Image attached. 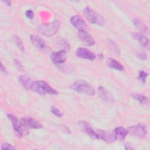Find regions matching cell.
Masks as SVG:
<instances>
[{
  "label": "cell",
  "instance_id": "cell-8",
  "mask_svg": "<svg viewBox=\"0 0 150 150\" xmlns=\"http://www.w3.org/2000/svg\"><path fill=\"white\" fill-rule=\"evenodd\" d=\"M66 52L64 50L53 52L50 55V59L55 64H60L64 63L66 61Z\"/></svg>",
  "mask_w": 150,
  "mask_h": 150
},
{
  "label": "cell",
  "instance_id": "cell-29",
  "mask_svg": "<svg viewBox=\"0 0 150 150\" xmlns=\"http://www.w3.org/2000/svg\"><path fill=\"white\" fill-rule=\"evenodd\" d=\"M13 62H14L15 65H16V66H18L19 68L22 67V64H21V63H20V62H19V60H16V59H14V60H13Z\"/></svg>",
  "mask_w": 150,
  "mask_h": 150
},
{
  "label": "cell",
  "instance_id": "cell-25",
  "mask_svg": "<svg viewBox=\"0 0 150 150\" xmlns=\"http://www.w3.org/2000/svg\"><path fill=\"white\" fill-rule=\"evenodd\" d=\"M147 76H148V73H146L145 71H140L139 72L138 79L142 82L144 83L145 81V80H146Z\"/></svg>",
  "mask_w": 150,
  "mask_h": 150
},
{
  "label": "cell",
  "instance_id": "cell-16",
  "mask_svg": "<svg viewBox=\"0 0 150 150\" xmlns=\"http://www.w3.org/2000/svg\"><path fill=\"white\" fill-rule=\"evenodd\" d=\"M80 125L91 138L93 139H98L96 131L93 130L91 126L86 121H80Z\"/></svg>",
  "mask_w": 150,
  "mask_h": 150
},
{
  "label": "cell",
  "instance_id": "cell-3",
  "mask_svg": "<svg viewBox=\"0 0 150 150\" xmlns=\"http://www.w3.org/2000/svg\"><path fill=\"white\" fill-rule=\"evenodd\" d=\"M60 22L54 20L47 24H42L38 27V30L41 33L47 36L54 35L59 30Z\"/></svg>",
  "mask_w": 150,
  "mask_h": 150
},
{
  "label": "cell",
  "instance_id": "cell-13",
  "mask_svg": "<svg viewBox=\"0 0 150 150\" xmlns=\"http://www.w3.org/2000/svg\"><path fill=\"white\" fill-rule=\"evenodd\" d=\"M96 131L97 134L98 139H101L103 141L107 142H112L115 141L113 135V132L111 133L106 131H101V130H97Z\"/></svg>",
  "mask_w": 150,
  "mask_h": 150
},
{
  "label": "cell",
  "instance_id": "cell-11",
  "mask_svg": "<svg viewBox=\"0 0 150 150\" xmlns=\"http://www.w3.org/2000/svg\"><path fill=\"white\" fill-rule=\"evenodd\" d=\"M76 54L77 57L82 59H86L90 60H94L96 59V54L93 52L83 47L79 48L76 50Z\"/></svg>",
  "mask_w": 150,
  "mask_h": 150
},
{
  "label": "cell",
  "instance_id": "cell-20",
  "mask_svg": "<svg viewBox=\"0 0 150 150\" xmlns=\"http://www.w3.org/2000/svg\"><path fill=\"white\" fill-rule=\"evenodd\" d=\"M133 23L137 29L145 33L148 32V28L138 18H134L133 19Z\"/></svg>",
  "mask_w": 150,
  "mask_h": 150
},
{
  "label": "cell",
  "instance_id": "cell-19",
  "mask_svg": "<svg viewBox=\"0 0 150 150\" xmlns=\"http://www.w3.org/2000/svg\"><path fill=\"white\" fill-rule=\"evenodd\" d=\"M107 64L108 67L117 70L119 71H122L124 70V68L120 62H118L117 60L112 59V58H108L107 60Z\"/></svg>",
  "mask_w": 150,
  "mask_h": 150
},
{
  "label": "cell",
  "instance_id": "cell-1",
  "mask_svg": "<svg viewBox=\"0 0 150 150\" xmlns=\"http://www.w3.org/2000/svg\"><path fill=\"white\" fill-rule=\"evenodd\" d=\"M70 87L73 90L79 93L88 96H94L96 93L94 88L91 86L88 83L82 80L75 81L70 85Z\"/></svg>",
  "mask_w": 150,
  "mask_h": 150
},
{
  "label": "cell",
  "instance_id": "cell-31",
  "mask_svg": "<svg viewBox=\"0 0 150 150\" xmlns=\"http://www.w3.org/2000/svg\"><path fill=\"white\" fill-rule=\"evenodd\" d=\"M3 3H4L5 5H6L7 6H10L11 5V2L9 1H2Z\"/></svg>",
  "mask_w": 150,
  "mask_h": 150
},
{
  "label": "cell",
  "instance_id": "cell-4",
  "mask_svg": "<svg viewBox=\"0 0 150 150\" xmlns=\"http://www.w3.org/2000/svg\"><path fill=\"white\" fill-rule=\"evenodd\" d=\"M84 14L87 21L93 24H97L102 26L104 24V18L97 12L91 8L87 7L84 9Z\"/></svg>",
  "mask_w": 150,
  "mask_h": 150
},
{
  "label": "cell",
  "instance_id": "cell-22",
  "mask_svg": "<svg viewBox=\"0 0 150 150\" xmlns=\"http://www.w3.org/2000/svg\"><path fill=\"white\" fill-rule=\"evenodd\" d=\"M108 46L110 47V48L111 49V50L116 54L117 55H120V49L118 47V46L117 45V44L112 40L109 39L108 40Z\"/></svg>",
  "mask_w": 150,
  "mask_h": 150
},
{
  "label": "cell",
  "instance_id": "cell-23",
  "mask_svg": "<svg viewBox=\"0 0 150 150\" xmlns=\"http://www.w3.org/2000/svg\"><path fill=\"white\" fill-rule=\"evenodd\" d=\"M14 40H15L16 44L17 45V46L19 49V50L23 52L24 51V47H23L22 42L21 40L20 39V38L17 36H14Z\"/></svg>",
  "mask_w": 150,
  "mask_h": 150
},
{
  "label": "cell",
  "instance_id": "cell-21",
  "mask_svg": "<svg viewBox=\"0 0 150 150\" xmlns=\"http://www.w3.org/2000/svg\"><path fill=\"white\" fill-rule=\"evenodd\" d=\"M132 97L138 100L139 102V103L141 104H144V105H148L149 104V101L148 98L143 94L135 93V94H132Z\"/></svg>",
  "mask_w": 150,
  "mask_h": 150
},
{
  "label": "cell",
  "instance_id": "cell-9",
  "mask_svg": "<svg viewBox=\"0 0 150 150\" xmlns=\"http://www.w3.org/2000/svg\"><path fill=\"white\" fill-rule=\"evenodd\" d=\"M70 22L71 25L76 29L79 30H86L87 26L85 21L83 19V18L79 15L73 16L70 18Z\"/></svg>",
  "mask_w": 150,
  "mask_h": 150
},
{
  "label": "cell",
  "instance_id": "cell-30",
  "mask_svg": "<svg viewBox=\"0 0 150 150\" xmlns=\"http://www.w3.org/2000/svg\"><path fill=\"white\" fill-rule=\"evenodd\" d=\"M1 71H2V72H3L4 73H5V74H8V73H7V71H6L5 68L4 67L2 63L1 64Z\"/></svg>",
  "mask_w": 150,
  "mask_h": 150
},
{
  "label": "cell",
  "instance_id": "cell-28",
  "mask_svg": "<svg viewBox=\"0 0 150 150\" xmlns=\"http://www.w3.org/2000/svg\"><path fill=\"white\" fill-rule=\"evenodd\" d=\"M25 15L26 16V17L28 18H29V19H33V16H34V13H33V12L31 10H28L26 11V13H25Z\"/></svg>",
  "mask_w": 150,
  "mask_h": 150
},
{
  "label": "cell",
  "instance_id": "cell-24",
  "mask_svg": "<svg viewBox=\"0 0 150 150\" xmlns=\"http://www.w3.org/2000/svg\"><path fill=\"white\" fill-rule=\"evenodd\" d=\"M50 110H51V112H52L54 115H55L57 116V117H62V115H63L62 112H61L57 108H56V107H54V106L51 107Z\"/></svg>",
  "mask_w": 150,
  "mask_h": 150
},
{
  "label": "cell",
  "instance_id": "cell-2",
  "mask_svg": "<svg viewBox=\"0 0 150 150\" xmlns=\"http://www.w3.org/2000/svg\"><path fill=\"white\" fill-rule=\"evenodd\" d=\"M18 80L22 86L26 89L33 91L41 95L45 94L42 89L39 86L37 81H33L30 77L23 75L20 76L18 77Z\"/></svg>",
  "mask_w": 150,
  "mask_h": 150
},
{
  "label": "cell",
  "instance_id": "cell-12",
  "mask_svg": "<svg viewBox=\"0 0 150 150\" xmlns=\"http://www.w3.org/2000/svg\"><path fill=\"white\" fill-rule=\"evenodd\" d=\"M98 95L104 101L108 102V103H113L114 102V98L111 94L108 91L106 88L104 87L100 86L98 88Z\"/></svg>",
  "mask_w": 150,
  "mask_h": 150
},
{
  "label": "cell",
  "instance_id": "cell-14",
  "mask_svg": "<svg viewBox=\"0 0 150 150\" xmlns=\"http://www.w3.org/2000/svg\"><path fill=\"white\" fill-rule=\"evenodd\" d=\"M128 134V131L122 127H118L115 128L113 131V135L115 140L122 141Z\"/></svg>",
  "mask_w": 150,
  "mask_h": 150
},
{
  "label": "cell",
  "instance_id": "cell-17",
  "mask_svg": "<svg viewBox=\"0 0 150 150\" xmlns=\"http://www.w3.org/2000/svg\"><path fill=\"white\" fill-rule=\"evenodd\" d=\"M37 83L39 85V86L42 89V90L44 91V93L46 94H48L50 95H57L58 94L57 91L54 90L53 88L50 87L48 83H47L45 81H37Z\"/></svg>",
  "mask_w": 150,
  "mask_h": 150
},
{
  "label": "cell",
  "instance_id": "cell-6",
  "mask_svg": "<svg viewBox=\"0 0 150 150\" xmlns=\"http://www.w3.org/2000/svg\"><path fill=\"white\" fill-rule=\"evenodd\" d=\"M127 131L128 133H129L132 135L139 138H145L147 134V129L146 127L141 124L128 127Z\"/></svg>",
  "mask_w": 150,
  "mask_h": 150
},
{
  "label": "cell",
  "instance_id": "cell-26",
  "mask_svg": "<svg viewBox=\"0 0 150 150\" xmlns=\"http://www.w3.org/2000/svg\"><path fill=\"white\" fill-rule=\"evenodd\" d=\"M1 149L4 150V149H6V150H9V149H14L15 147L13 146H12V145L8 144V143H5L4 144H2L1 145Z\"/></svg>",
  "mask_w": 150,
  "mask_h": 150
},
{
  "label": "cell",
  "instance_id": "cell-7",
  "mask_svg": "<svg viewBox=\"0 0 150 150\" xmlns=\"http://www.w3.org/2000/svg\"><path fill=\"white\" fill-rule=\"evenodd\" d=\"M77 35L79 39L86 46H93L95 43V41L92 36L86 31L84 30H79L77 32Z\"/></svg>",
  "mask_w": 150,
  "mask_h": 150
},
{
  "label": "cell",
  "instance_id": "cell-18",
  "mask_svg": "<svg viewBox=\"0 0 150 150\" xmlns=\"http://www.w3.org/2000/svg\"><path fill=\"white\" fill-rule=\"evenodd\" d=\"M132 38L138 41L139 44L145 48H149V40L147 38L141 33H132Z\"/></svg>",
  "mask_w": 150,
  "mask_h": 150
},
{
  "label": "cell",
  "instance_id": "cell-15",
  "mask_svg": "<svg viewBox=\"0 0 150 150\" xmlns=\"http://www.w3.org/2000/svg\"><path fill=\"white\" fill-rule=\"evenodd\" d=\"M30 39L32 44L37 48L42 50L46 47V45L45 40L42 39L40 36L36 35H31Z\"/></svg>",
  "mask_w": 150,
  "mask_h": 150
},
{
  "label": "cell",
  "instance_id": "cell-10",
  "mask_svg": "<svg viewBox=\"0 0 150 150\" xmlns=\"http://www.w3.org/2000/svg\"><path fill=\"white\" fill-rule=\"evenodd\" d=\"M23 126L27 128L38 129L42 127V125L37 121L30 117H26L21 119Z\"/></svg>",
  "mask_w": 150,
  "mask_h": 150
},
{
  "label": "cell",
  "instance_id": "cell-27",
  "mask_svg": "<svg viewBox=\"0 0 150 150\" xmlns=\"http://www.w3.org/2000/svg\"><path fill=\"white\" fill-rule=\"evenodd\" d=\"M137 55H138V57L139 59H142V60H146V58H147V55H146V53L144 52V51L141 52H139Z\"/></svg>",
  "mask_w": 150,
  "mask_h": 150
},
{
  "label": "cell",
  "instance_id": "cell-5",
  "mask_svg": "<svg viewBox=\"0 0 150 150\" xmlns=\"http://www.w3.org/2000/svg\"><path fill=\"white\" fill-rule=\"evenodd\" d=\"M7 116L11 121L13 128L16 132L21 136L28 134V132L26 128L23 126L21 120H19L15 115L11 114H7Z\"/></svg>",
  "mask_w": 150,
  "mask_h": 150
}]
</instances>
